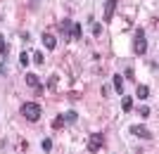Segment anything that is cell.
<instances>
[{"mask_svg": "<svg viewBox=\"0 0 159 154\" xmlns=\"http://www.w3.org/2000/svg\"><path fill=\"white\" fill-rule=\"evenodd\" d=\"M19 112H21V116L26 121H31V123H36V121L40 119V114H43V109H40L38 102H24Z\"/></svg>", "mask_w": 159, "mask_h": 154, "instance_id": "obj_1", "label": "cell"}, {"mask_svg": "<svg viewBox=\"0 0 159 154\" xmlns=\"http://www.w3.org/2000/svg\"><path fill=\"white\" fill-rule=\"evenodd\" d=\"M133 50H135V55H145V52H147V36H145V29H135Z\"/></svg>", "mask_w": 159, "mask_h": 154, "instance_id": "obj_2", "label": "cell"}, {"mask_svg": "<svg viewBox=\"0 0 159 154\" xmlns=\"http://www.w3.org/2000/svg\"><path fill=\"white\" fill-rule=\"evenodd\" d=\"M105 145H107L105 135H102V133H93L86 147H88V152H98V149H105Z\"/></svg>", "mask_w": 159, "mask_h": 154, "instance_id": "obj_3", "label": "cell"}, {"mask_svg": "<svg viewBox=\"0 0 159 154\" xmlns=\"http://www.w3.org/2000/svg\"><path fill=\"white\" fill-rule=\"evenodd\" d=\"M128 133H131V135H138L140 140H152V138H154L152 130H150V128H145L143 123H135V126H131V128H128Z\"/></svg>", "mask_w": 159, "mask_h": 154, "instance_id": "obj_4", "label": "cell"}, {"mask_svg": "<svg viewBox=\"0 0 159 154\" xmlns=\"http://www.w3.org/2000/svg\"><path fill=\"white\" fill-rule=\"evenodd\" d=\"M26 86H31L33 90H36V95L43 93V86H40V78L36 74H26Z\"/></svg>", "mask_w": 159, "mask_h": 154, "instance_id": "obj_5", "label": "cell"}, {"mask_svg": "<svg viewBox=\"0 0 159 154\" xmlns=\"http://www.w3.org/2000/svg\"><path fill=\"white\" fill-rule=\"evenodd\" d=\"M71 26H74V21H71V19H62V21H60V31L64 33L66 40H71Z\"/></svg>", "mask_w": 159, "mask_h": 154, "instance_id": "obj_6", "label": "cell"}, {"mask_svg": "<svg viewBox=\"0 0 159 154\" xmlns=\"http://www.w3.org/2000/svg\"><path fill=\"white\" fill-rule=\"evenodd\" d=\"M116 2H119V0H107V5H105V21H112L114 10H116Z\"/></svg>", "mask_w": 159, "mask_h": 154, "instance_id": "obj_7", "label": "cell"}, {"mask_svg": "<svg viewBox=\"0 0 159 154\" xmlns=\"http://www.w3.org/2000/svg\"><path fill=\"white\" fill-rule=\"evenodd\" d=\"M112 83H114V90H116L119 95H124V76H121V74H114L112 76Z\"/></svg>", "mask_w": 159, "mask_h": 154, "instance_id": "obj_8", "label": "cell"}, {"mask_svg": "<svg viewBox=\"0 0 159 154\" xmlns=\"http://www.w3.org/2000/svg\"><path fill=\"white\" fill-rule=\"evenodd\" d=\"M43 45H45L48 50H55V45H57L55 36H52V33H48V31H45V33H43Z\"/></svg>", "mask_w": 159, "mask_h": 154, "instance_id": "obj_9", "label": "cell"}, {"mask_svg": "<svg viewBox=\"0 0 159 154\" xmlns=\"http://www.w3.org/2000/svg\"><path fill=\"white\" fill-rule=\"evenodd\" d=\"M135 97L147 100V97H150V86H138V88H135Z\"/></svg>", "mask_w": 159, "mask_h": 154, "instance_id": "obj_10", "label": "cell"}, {"mask_svg": "<svg viewBox=\"0 0 159 154\" xmlns=\"http://www.w3.org/2000/svg\"><path fill=\"white\" fill-rule=\"evenodd\" d=\"M62 119H64V123H76L79 114H76V112H64V114H62Z\"/></svg>", "mask_w": 159, "mask_h": 154, "instance_id": "obj_11", "label": "cell"}, {"mask_svg": "<svg viewBox=\"0 0 159 154\" xmlns=\"http://www.w3.org/2000/svg\"><path fill=\"white\" fill-rule=\"evenodd\" d=\"M7 52H10V47H7L5 38H2V33H0V55H2V59H7Z\"/></svg>", "mask_w": 159, "mask_h": 154, "instance_id": "obj_12", "label": "cell"}, {"mask_svg": "<svg viewBox=\"0 0 159 154\" xmlns=\"http://www.w3.org/2000/svg\"><path fill=\"white\" fill-rule=\"evenodd\" d=\"M71 40H81V24L71 26Z\"/></svg>", "mask_w": 159, "mask_h": 154, "instance_id": "obj_13", "label": "cell"}, {"mask_svg": "<svg viewBox=\"0 0 159 154\" xmlns=\"http://www.w3.org/2000/svg\"><path fill=\"white\" fill-rule=\"evenodd\" d=\"M121 109H124V112H131L133 109V100L131 97H124V100H121Z\"/></svg>", "mask_w": 159, "mask_h": 154, "instance_id": "obj_14", "label": "cell"}, {"mask_svg": "<svg viewBox=\"0 0 159 154\" xmlns=\"http://www.w3.org/2000/svg\"><path fill=\"white\" fill-rule=\"evenodd\" d=\"M31 59H33V62H36V64L40 67V64L45 62V57H43V52H33V55H31Z\"/></svg>", "mask_w": 159, "mask_h": 154, "instance_id": "obj_15", "label": "cell"}, {"mask_svg": "<svg viewBox=\"0 0 159 154\" xmlns=\"http://www.w3.org/2000/svg\"><path fill=\"white\" fill-rule=\"evenodd\" d=\"M62 126H66V123H64V119H62V116H57V119L52 121V130H60Z\"/></svg>", "mask_w": 159, "mask_h": 154, "instance_id": "obj_16", "label": "cell"}, {"mask_svg": "<svg viewBox=\"0 0 159 154\" xmlns=\"http://www.w3.org/2000/svg\"><path fill=\"white\" fill-rule=\"evenodd\" d=\"M40 147H43V152H50V149H52V140H50V138H45V140L40 142Z\"/></svg>", "mask_w": 159, "mask_h": 154, "instance_id": "obj_17", "label": "cell"}, {"mask_svg": "<svg viewBox=\"0 0 159 154\" xmlns=\"http://www.w3.org/2000/svg\"><path fill=\"white\" fill-rule=\"evenodd\" d=\"M29 62H31V57H29V52H21V55H19V64H21V67H26Z\"/></svg>", "mask_w": 159, "mask_h": 154, "instance_id": "obj_18", "label": "cell"}, {"mask_svg": "<svg viewBox=\"0 0 159 154\" xmlns=\"http://www.w3.org/2000/svg\"><path fill=\"white\" fill-rule=\"evenodd\" d=\"M88 21H90V31H93V33L98 36V33H100V24H98V21L93 19V17H90V19H88Z\"/></svg>", "mask_w": 159, "mask_h": 154, "instance_id": "obj_19", "label": "cell"}, {"mask_svg": "<svg viewBox=\"0 0 159 154\" xmlns=\"http://www.w3.org/2000/svg\"><path fill=\"white\" fill-rule=\"evenodd\" d=\"M48 88H52V90L57 88V78H55V76H50V78H48Z\"/></svg>", "mask_w": 159, "mask_h": 154, "instance_id": "obj_20", "label": "cell"}, {"mask_svg": "<svg viewBox=\"0 0 159 154\" xmlns=\"http://www.w3.org/2000/svg\"><path fill=\"white\" fill-rule=\"evenodd\" d=\"M138 112H140V114H143V116H150V107H147V104H143V107H140Z\"/></svg>", "mask_w": 159, "mask_h": 154, "instance_id": "obj_21", "label": "cell"}]
</instances>
